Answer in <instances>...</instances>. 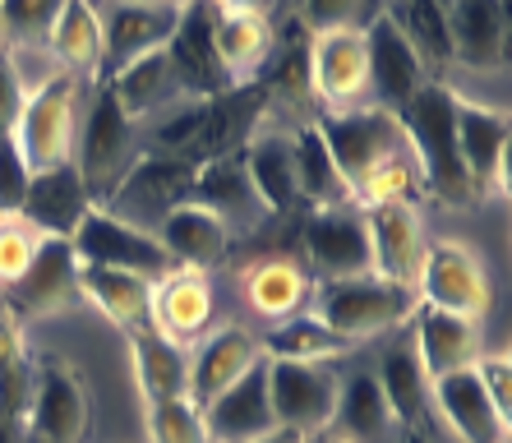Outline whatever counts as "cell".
<instances>
[{
  "instance_id": "6da1fadb",
  "label": "cell",
  "mask_w": 512,
  "mask_h": 443,
  "mask_svg": "<svg viewBox=\"0 0 512 443\" xmlns=\"http://www.w3.org/2000/svg\"><path fill=\"white\" fill-rule=\"evenodd\" d=\"M393 116H397V125H402L411 162H416L420 180L429 185V194L453 208L476 204L480 194L471 190L462 157H457V93L453 88L443 84V79H429Z\"/></svg>"
},
{
  "instance_id": "7a4b0ae2",
  "label": "cell",
  "mask_w": 512,
  "mask_h": 443,
  "mask_svg": "<svg viewBox=\"0 0 512 443\" xmlns=\"http://www.w3.org/2000/svg\"><path fill=\"white\" fill-rule=\"evenodd\" d=\"M314 300V319L342 333L346 342H365V337H379L388 328L411 324L420 296L411 287H393L383 277L365 273V277H342V282H319L310 291Z\"/></svg>"
},
{
  "instance_id": "3957f363",
  "label": "cell",
  "mask_w": 512,
  "mask_h": 443,
  "mask_svg": "<svg viewBox=\"0 0 512 443\" xmlns=\"http://www.w3.org/2000/svg\"><path fill=\"white\" fill-rule=\"evenodd\" d=\"M134 162H139V125L120 111L111 84L102 79V88L93 93V107H88V120H84L79 162H74V171L84 180L93 208L107 204L111 190L125 180V171H130Z\"/></svg>"
},
{
  "instance_id": "277c9868",
  "label": "cell",
  "mask_w": 512,
  "mask_h": 443,
  "mask_svg": "<svg viewBox=\"0 0 512 443\" xmlns=\"http://www.w3.org/2000/svg\"><path fill=\"white\" fill-rule=\"evenodd\" d=\"M314 130L323 134V144H328V153H333L337 171L346 176L351 190H356L370 171H379L383 162L411 153V148H406L402 125H397V116L393 111H383V107L323 111V116H314Z\"/></svg>"
},
{
  "instance_id": "5b68a950",
  "label": "cell",
  "mask_w": 512,
  "mask_h": 443,
  "mask_svg": "<svg viewBox=\"0 0 512 443\" xmlns=\"http://www.w3.org/2000/svg\"><path fill=\"white\" fill-rule=\"evenodd\" d=\"M194 162L185 157H171V153H139L125 180H120L111 199L102 204V213L120 217V222H130L139 231H157L162 227V217L171 208H180L190 199L194 190Z\"/></svg>"
},
{
  "instance_id": "8992f818",
  "label": "cell",
  "mask_w": 512,
  "mask_h": 443,
  "mask_svg": "<svg viewBox=\"0 0 512 443\" xmlns=\"http://www.w3.org/2000/svg\"><path fill=\"white\" fill-rule=\"evenodd\" d=\"M93 407H88V388L74 374L70 360L37 356L33 360V393H28L24 430L33 443H84Z\"/></svg>"
},
{
  "instance_id": "52a82bcc",
  "label": "cell",
  "mask_w": 512,
  "mask_h": 443,
  "mask_svg": "<svg viewBox=\"0 0 512 443\" xmlns=\"http://www.w3.org/2000/svg\"><path fill=\"white\" fill-rule=\"evenodd\" d=\"M74 97H79V79L74 74H56L47 84H37L24 97V111L14 120V144L28 157L33 171H47L70 162L74 153Z\"/></svg>"
},
{
  "instance_id": "ba28073f",
  "label": "cell",
  "mask_w": 512,
  "mask_h": 443,
  "mask_svg": "<svg viewBox=\"0 0 512 443\" xmlns=\"http://www.w3.org/2000/svg\"><path fill=\"white\" fill-rule=\"evenodd\" d=\"M337 393H342V379L333 374V365L268 360V407H273L277 430H291L300 439L328 430L337 416Z\"/></svg>"
},
{
  "instance_id": "9c48e42d",
  "label": "cell",
  "mask_w": 512,
  "mask_h": 443,
  "mask_svg": "<svg viewBox=\"0 0 512 443\" xmlns=\"http://www.w3.org/2000/svg\"><path fill=\"white\" fill-rule=\"evenodd\" d=\"M74 259L79 264H97V268H120V273H134L143 282H162L171 273L167 250L157 245L153 231H139L120 217L102 213V208H88V217L79 222V231L70 236Z\"/></svg>"
},
{
  "instance_id": "30bf717a",
  "label": "cell",
  "mask_w": 512,
  "mask_h": 443,
  "mask_svg": "<svg viewBox=\"0 0 512 443\" xmlns=\"http://www.w3.org/2000/svg\"><path fill=\"white\" fill-rule=\"evenodd\" d=\"M416 296L420 305H434V310L462 314L476 324L480 314L489 310V277L480 254L462 240H429L425 245V264L416 277Z\"/></svg>"
},
{
  "instance_id": "8fae6325",
  "label": "cell",
  "mask_w": 512,
  "mask_h": 443,
  "mask_svg": "<svg viewBox=\"0 0 512 443\" xmlns=\"http://www.w3.org/2000/svg\"><path fill=\"white\" fill-rule=\"evenodd\" d=\"M5 314L28 324V319H51V314L70 310L79 300V259H74L70 240L42 236V245L33 250L28 268L14 282H5Z\"/></svg>"
},
{
  "instance_id": "7c38bea8",
  "label": "cell",
  "mask_w": 512,
  "mask_h": 443,
  "mask_svg": "<svg viewBox=\"0 0 512 443\" xmlns=\"http://www.w3.org/2000/svg\"><path fill=\"white\" fill-rule=\"evenodd\" d=\"M180 10L185 5H171V0H116L102 19V79L153 56V51H167Z\"/></svg>"
},
{
  "instance_id": "4fadbf2b",
  "label": "cell",
  "mask_w": 512,
  "mask_h": 443,
  "mask_svg": "<svg viewBox=\"0 0 512 443\" xmlns=\"http://www.w3.org/2000/svg\"><path fill=\"white\" fill-rule=\"evenodd\" d=\"M365 231H370V273L393 282V287L416 291L420 264H425V227H420V208L411 199L397 204L365 208Z\"/></svg>"
},
{
  "instance_id": "5bb4252c",
  "label": "cell",
  "mask_w": 512,
  "mask_h": 443,
  "mask_svg": "<svg viewBox=\"0 0 512 443\" xmlns=\"http://www.w3.org/2000/svg\"><path fill=\"white\" fill-rule=\"evenodd\" d=\"M310 93L328 111H356L370 93V65H365V33L360 28H333L314 33L310 42Z\"/></svg>"
},
{
  "instance_id": "9a60e30c",
  "label": "cell",
  "mask_w": 512,
  "mask_h": 443,
  "mask_svg": "<svg viewBox=\"0 0 512 443\" xmlns=\"http://www.w3.org/2000/svg\"><path fill=\"white\" fill-rule=\"evenodd\" d=\"M213 14L217 10L208 0H190L180 10V24L167 42L171 74H176L180 93H190V97H217V93H227V88H236V79H231L222 56H217Z\"/></svg>"
},
{
  "instance_id": "2e32d148",
  "label": "cell",
  "mask_w": 512,
  "mask_h": 443,
  "mask_svg": "<svg viewBox=\"0 0 512 443\" xmlns=\"http://www.w3.org/2000/svg\"><path fill=\"white\" fill-rule=\"evenodd\" d=\"M305 254L310 268L323 282H342V277H365L370 273V231H365V213L356 208H314L305 222Z\"/></svg>"
},
{
  "instance_id": "e0dca14e",
  "label": "cell",
  "mask_w": 512,
  "mask_h": 443,
  "mask_svg": "<svg viewBox=\"0 0 512 443\" xmlns=\"http://www.w3.org/2000/svg\"><path fill=\"white\" fill-rule=\"evenodd\" d=\"M429 407L439 411V420L457 443H508L512 434V425L494 411L489 393L480 388L476 365L429 379Z\"/></svg>"
},
{
  "instance_id": "ac0fdd59",
  "label": "cell",
  "mask_w": 512,
  "mask_h": 443,
  "mask_svg": "<svg viewBox=\"0 0 512 443\" xmlns=\"http://www.w3.org/2000/svg\"><path fill=\"white\" fill-rule=\"evenodd\" d=\"M508 111L457 97V157L476 194L508 190Z\"/></svg>"
},
{
  "instance_id": "d6986e66",
  "label": "cell",
  "mask_w": 512,
  "mask_h": 443,
  "mask_svg": "<svg viewBox=\"0 0 512 443\" xmlns=\"http://www.w3.org/2000/svg\"><path fill=\"white\" fill-rule=\"evenodd\" d=\"M199 411H203L208 443H254L263 434H273L277 420H273V407H268V360L259 356L236 384L222 388Z\"/></svg>"
},
{
  "instance_id": "ffe728a7",
  "label": "cell",
  "mask_w": 512,
  "mask_h": 443,
  "mask_svg": "<svg viewBox=\"0 0 512 443\" xmlns=\"http://www.w3.org/2000/svg\"><path fill=\"white\" fill-rule=\"evenodd\" d=\"M190 199L199 208H208L231 236H236V231H259L263 222L273 217L263 208V199H259V190H254V180H250V171H245V157L240 153L199 162Z\"/></svg>"
},
{
  "instance_id": "44dd1931",
  "label": "cell",
  "mask_w": 512,
  "mask_h": 443,
  "mask_svg": "<svg viewBox=\"0 0 512 443\" xmlns=\"http://www.w3.org/2000/svg\"><path fill=\"white\" fill-rule=\"evenodd\" d=\"M365 65H370V93L383 102V111H397L416 97V88L429 84V70L388 14H374L365 28Z\"/></svg>"
},
{
  "instance_id": "7402d4cb",
  "label": "cell",
  "mask_w": 512,
  "mask_h": 443,
  "mask_svg": "<svg viewBox=\"0 0 512 443\" xmlns=\"http://www.w3.org/2000/svg\"><path fill=\"white\" fill-rule=\"evenodd\" d=\"M88 208H93V199H88V190H84V180H79V171H74V162H60V167L33 171L19 217H24L37 236L70 240L74 231H79V222L88 217Z\"/></svg>"
},
{
  "instance_id": "603a6c76",
  "label": "cell",
  "mask_w": 512,
  "mask_h": 443,
  "mask_svg": "<svg viewBox=\"0 0 512 443\" xmlns=\"http://www.w3.org/2000/svg\"><path fill=\"white\" fill-rule=\"evenodd\" d=\"M148 324L167 333L171 342H199L213 324V282L208 273L194 268H171L162 282H153V305H148Z\"/></svg>"
},
{
  "instance_id": "cb8c5ba5",
  "label": "cell",
  "mask_w": 512,
  "mask_h": 443,
  "mask_svg": "<svg viewBox=\"0 0 512 443\" xmlns=\"http://www.w3.org/2000/svg\"><path fill=\"white\" fill-rule=\"evenodd\" d=\"M508 0H448L453 60L471 70H499L508 60Z\"/></svg>"
},
{
  "instance_id": "d4e9b609",
  "label": "cell",
  "mask_w": 512,
  "mask_h": 443,
  "mask_svg": "<svg viewBox=\"0 0 512 443\" xmlns=\"http://www.w3.org/2000/svg\"><path fill=\"white\" fill-rule=\"evenodd\" d=\"M259 356L263 351H259L250 328L222 324L217 333H203L194 356H190V402L194 407H208V402H213L222 388L236 384Z\"/></svg>"
},
{
  "instance_id": "484cf974",
  "label": "cell",
  "mask_w": 512,
  "mask_h": 443,
  "mask_svg": "<svg viewBox=\"0 0 512 443\" xmlns=\"http://www.w3.org/2000/svg\"><path fill=\"white\" fill-rule=\"evenodd\" d=\"M411 328H416V360L425 379H439V374H453L466 370L480 360V333L471 319L462 314H448V310H434V305H416L411 314Z\"/></svg>"
},
{
  "instance_id": "4316f807",
  "label": "cell",
  "mask_w": 512,
  "mask_h": 443,
  "mask_svg": "<svg viewBox=\"0 0 512 443\" xmlns=\"http://www.w3.org/2000/svg\"><path fill=\"white\" fill-rule=\"evenodd\" d=\"M153 236H157V245L167 250L171 264H176V268H194V273L217 268L222 259H227V250H231V231L222 227L208 208L194 204V199H185L180 208H171Z\"/></svg>"
},
{
  "instance_id": "83f0119b",
  "label": "cell",
  "mask_w": 512,
  "mask_h": 443,
  "mask_svg": "<svg viewBox=\"0 0 512 443\" xmlns=\"http://www.w3.org/2000/svg\"><path fill=\"white\" fill-rule=\"evenodd\" d=\"M245 171H250L254 190H259L263 208L273 217H286L300 208V190H296V157H291V134L277 130L263 120L259 130L250 134V144L240 148Z\"/></svg>"
},
{
  "instance_id": "f1b7e54d",
  "label": "cell",
  "mask_w": 512,
  "mask_h": 443,
  "mask_svg": "<svg viewBox=\"0 0 512 443\" xmlns=\"http://www.w3.org/2000/svg\"><path fill=\"white\" fill-rule=\"evenodd\" d=\"M130 365L143 402L190 397V351L171 342L167 333H157L153 324L130 328Z\"/></svg>"
},
{
  "instance_id": "f546056e",
  "label": "cell",
  "mask_w": 512,
  "mask_h": 443,
  "mask_svg": "<svg viewBox=\"0 0 512 443\" xmlns=\"http://www.w3.org/2000/svg\"><path fill=\"white\" fill-rule=\"evenodd\" d=\"M291 157H296V190L300 204L314 208H346L351 204V185L337 171L333 153L323 144V134L314 130V120H305L296 134H291Z\"/></svg>"
},
{
  "instance_id": "4dcf8cb0",
  "label": "cell",
  "mask_w": 512,
  "mask_h": 443,
  "mask_svg": "<svg viewBox=\"0 0 512 443\" xmlns=\"http://www.w3.org/2000/svg\"><path fill=\"white\" fill-rule=\"evenodd\" d=\"M374 384H379V393H383V402H388V411H393L397 425H406V430H425L429 379H425V370H420L411 342H397V347L383 351Z\"/></svg>"
},
{
  "instance_id": "1f68e13d",
  "label": "cell",
  "mask_w": 512,
  "mask_h": 443,
  "mask_svg": "<svg viewBox=\"0 0 512 443\" xmlns=\"http://www.w3.org/2000/svg\"><path fill=\"white\" fill-rule=\"evenodd\" d=\"M79 296L93 300L97 310L107 314L116 328H139L148 324V305H153V282H143L134 273L120 268H97V264H79Z\"/></svg>"
},
{
  "instance_id": "d6a6232c",
  "label": "cell",
  "mask_w": 512,
  "mask_h": 443,
  "mask_svg": "<svg viewBox=\"0 0 512 443\" xmlns=\"http://www.w3.org/2000/svg\"><path fill=\"white\" fill-rule=\"evenodd\" d=\"M51 60L65 74H102V14L88 0H65L60 19L47 33Z\"/></svg>"
},
{
  "instance_id": "836d02e7",
  "label": "cell",
  "mask_w": 512,
  "mask_h": 443,
  "mask_svg": "<svg viewBox=\"0 0 512 443\" xmlns=\"http://www.w3.org/2000/svg\"><path fill=\"white\" fill-rule=\"evenodd\" d=\"M388 19L397 24V33L411 42V51L420 56V65L429 70V79H439L453 65V42H448V5L443 0H388Z\"/></svg>"
},
{
  "instance_id": "e575fe53",
  "label": "cell",
  "mask_w": 512,
  "mask_h": 443,
  "mask_svg": "<svg viewBox=\"0 0 512 443\" xmlns=\"http://www.w3.org/2000/svg\"><path fill=\"white\" fill-rule=\"evenodd\" d=\"M310 291H314V282L296 259H263V264H254L250 273H245V300H250V310L263 314V319H273V324L300 314V305L310 300Z\"/></svg>"
},
{
  "instance_id": "d590c367",
  "label": "cell",
  "mask_w": 512,
  "mask_h": 443,
  "mask_svg": "<svg viewBox=\"0 0 512 443\" xmlns=\"http://www.w3.org/2000/svg\"><path fill=\"white\" fill-rule=\"evenodd\" d=\"M107 84H111V93H116L120 111H125L134 125H139L143 116H153V111H167L180 97V84H176V74H171L167 51H153V56L134 60V65H125L120 74H111Z\"/></svg>"
},
{
  "instance_id": "8d00e7d4",
  "label": "cell",
  "mask_w": 512,
  "mask_h": 443,
  "mask_svg": "<svg viewBox=\"0 0 512 443\" xmlns=\"http://www.w3.org/2000/svg\"><path fill=\"white\" fill-rule=\"evenodd\" d=\"M213 42L217 56L227 65V74L236 84H250V74H259L263 56H268V19L259 10H217L213 14Z\"/></svg>"
},
{
  "instance_id": "74e56055",
  "label": "cell",
  "mask_w": 512,
  "mask_h": 443,
  "mask_svg": "<svg viewBox=\"0 0 512 443\" xmlns=\"http://www.w3.org/2000/svg\"><path fill=\"white\" fill-rule=\"evenodd\" d=\"M351 347H356V342H346L342 333H333V328L323 324V319H314V314H291V319H282V324L268 333V342H263L259 351L268 360L333 365V360H342Z\"/></svg>"
},
{
  "instance_id": "f35d334b",
  "label": "cell",
  "mask_w": 512,
  "mask_h": 443,
  "mask_svg": "<svg viewBox=\"0 0 512 443\" xmlns=\"http://www.w3.org/2000/svg\"><path fill=\"white\" fill-rule=\"evenodd\" d=\"M333 425L346 434L351 443H379L393 434V411L383 402L379 384H374V374H351L337 393V416Z\"/></svg>"
},
{
  "instance_id": "ab89813d",
  "label": "cell",
  "mask_w": 512,
  "mask_h": 443,
  "mask_svg": "<svg viewBox=\"0 0 512 443\" xmlns=\"http://www.w3.org/2000/svg\"><path fill=\"white\" fill-rule=\"evenodd\" d=\"M28 393H33V351H28L24 324L0 314V416L24 420Z\"/></svg>"
},
{
  "instance_id": "60d3db41",
  "label": "cell",
  "mask_w": 512,
  "mask_h": 443,
  "mask_svg": "<svg viewBox=\"0 0 512 443\" xmlns=\"http://www.w3.org/2000/svg\"><path fill=\"white\" fill-rule=\"evenodd\" d=\"M148 443H208L203 411L194 407L190 397L148 402Z\"/></svg>"
},
{
  "instance_id": "b9f144b4",
  "label": "cell",
  "mask_w": 512,
  "mask_h": 443,
  "mask_svg": "<svg viewBox=\"0 0 512 443\" xmlns=\"http://www.w3.org/2000/svg\"><path fill=\"white\" fill-rule=\"evenodd\" d=\"M60 10H65V0H0V28L19 47H37V42H47Z\"/></svg>"
},
{
  "instance_id": "7bdbcfd3",
  "label": "cell",
  "mask_w": 512,
  "mask_h": 443,
  "mask_svg": "<svg viewBox=\"0 0 512 443\" xmlns=\"http://www.w3.org/2000/svg\"><path fill=\"white\" fill-rule=\"evenodd\" d=\"M37 245H42V236H37V231L28 227L19 213H14V217H0V287L24 273Z\"/></svg>"
},
{
  "instance_id": "ee69618b",
  "label": "cell",
  "mask_w": 512,
  "mask_h": 443,
  "mask_svg": "<svg viewBox=\"0 0 512 443\" xmlns=\"http://www.w3.org/2000/svg\"><path fill=\"white\" fill-rule=\"evenodd\" d=\"M28 180H33L28 157L19 153L14 134H0V217H14L19 208H24Z\"/></svg>"
},
{
  "instance_id": "f6af8a7d",
  "label": "cell",
  "mask_w": 512,
  "mask_h": 443,
  "mask_svg": "<svg viewBox=\"0 0 512 443\" xmlns=\"http://www.w3.org/2000/svg\"><path fill=\"white\" fill-rule=\"evenodd\" d=\"M263 88H268V102H273V97H282V102H305V97H310V56L300 47H291L273 65V74L263 79Z\"/></svg>"
},
{
  "instance_id": "bcb514c9",
  "label": "cell",
  "mask_w": 512,
  "mask_h": 443,
  "mask_svg": "<svg viewBox=\"0 0 512 443\" xmlns=\"http://www.w3.org/2000/svg\"><path fill=\"white\" fill-rule=\"evenodd\" d=\"M476 374H480V388L489 393V402H494V411H499L503 420L512 425V360L503 356V351H480L476 360Z\"/></svg>"
},
{
  "instance_id": "7dc6e473",
  "label": "cell",
  "mask_w": 512,
  "mask_h": 443,
  "mask_svg": "<svg viewBox=\"0 0 512 443\" xmlns=\"http://www.w3.org/2000/svg\"><path fill=\"white\" fill-rule=\"evenodd\" d=\"M24 70H19V60L10 56V51H0V134L14 130V120H19V111H24Z\"/></svg>"
},
{
  "instance_id": "c3c4849f",
  "label": "cell",
  "mask_w": 512,
  "mask_h": 443,
  "mask_svg": "<svg viewBox=\"0 0 512 443\" xmlns=\"http://www.w3.org/2000/svg\"><path fill=\"white\" fill-rule=\"evenodd\" d=\"M365 14V0H305V24L314 33H333V28H356Z\"/></svg>"
},
{
  "instance_id": "681fc988",
  "label": "cell",
  "mask_w": 512,
  "mask_h": 443,
  "mask_svg": "<svg viewBox=\"0 0 512 443\" xmlns=\"http://www.w3.org/2000/svg\"><path fill=\"white\" fill-rule=\"evenodd\" d=\"M28 430H24V420H10V416H0V443H24Z\"/></svg>"
},
{
  "instance_id": "f907efd6",
  "label": "cell",
  "mask_w": 512,
  "mask_h": 443,
  "mask_svg": "<svg viewBox=\"0 0 512 443\" xmlns=\"http://www.w3.org/2000/svg\"><path fill=\"white\" fill-rule=\"evenodd\" d=\"M300 443H351V439H346V434L337 430V425H328V430H314V434H305V439H300Z\"/></svg>"
},
{
  "instance_id": "816d5d0a",
  "label": "cell",
  "mask_w": 512,
  "mask_h": 443,
  "mask_svg": "<svg viewBox=\"0 0 512 443\" xmlns=\"http://www.w3.org/2000/svg\"><path fill=\"white\" fill-rule=\"evenodd\" d=\"M397 443H448V439H439V434H429V430H406Z\"/></svg>"
},
{
  "instance_id": "f5cc1de1",
  "label": "cell",
  "mask_w": 512,
  "mask_h": 443,
  "mask_svg": "<svg viewBox=\"0 0 512 443\" xmlns=\"http://www.w3.org/2000/svg\"><path fill=\"white\" fill-rule=\"evenodd\" d=\"M254 443H300V434H291V430H273V434H263V439H254Z\"/></svg>"
},
{
  "instance_id": "db71d44e",
  "label": "cell",
  "mask_w": 512,
  "mask_h": 443,
  "mask_svg": "<svg viewBox=\"0 0 512 443\" xmlns=\"http://www.w3.org/2000/svg\"><path fill=\"white\" fill-rule=\"evenodd\" d=\"M213 10H254V0H208Z\"/></svg>"
},
{
  "instance_id": "11a10c76",
  "label": "cell",
  "mask_w": 512,
  "mask_h": 443,
  "mask_svg": "<svg viewBox=\"0 0 512 443\" xmlns=\"http://www.w3.org/2000/svg\"><path fill=\"white\" fill-rule=\"evenodd\" d=\"M0 51H5V28H0Z\"/></svg>"
},
{
  "instance_id": "9f6ffc18",
  "label": "cell",
  "mask_w": 512,
  "mask_h": 443,
  "mask_svg": "<svg viewBox=\"0 0 512 443\" xmlns=\"http://www.w3.org/2000/svg\"><path fill=\"white\" fill-rule=\"evenodd\" d=\"M171 5H190V0H171Z\"/></svg>"
},
{
  "instance_id": "6f0895ef",
  "label": "cell",
  "mask_w": 512,
  "mask_h": 443,
  "mask_svg": "<svg viewBox=\"0 0 512 443\" xmlns=\"http://www.w3.org/2000/svg\"><path fill=\"white\" fill-rule=\"evenodd\" d=\"M24 443H33V439H24Z\"/></svg>"
},
{
  "instance_id": "680465c9",
  "label": "cell",
  "mask_w": 512,
  "mask_h": 443,
  "mask_svg": "<svg viewBox=\"0 0 512 443\" xmlns=\"http://www.w3.org/2000/svg\"><path fill=\"white\" fill-rule=\"evenodd\" d=\"M443 5H448V0H443Z\"/></svg>"
}]
</instances>
